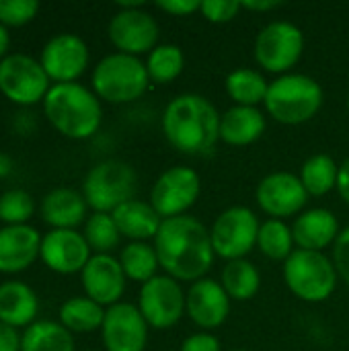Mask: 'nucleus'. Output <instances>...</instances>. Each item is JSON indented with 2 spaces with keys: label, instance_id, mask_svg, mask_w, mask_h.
Here are the masks:
<instances>
[{
  "label": "nucleus",
  "instance_id": "2",
  "mask_svg": "<svg viewBox=\"0 0 349 351\" xmlns=\"http://www.w3.org/2000/svg\"><path fill=\"white\" fill-rule=\"evenodd\" d=\"M163 132L179 152L208 154L220 140V113L202 95H179L163 113Z\"/></svg>",
  "mask_w": 349,
  "mask_h": 351
},
{
  "label": "nucleus",
  "instance_id": "9",
  "mask_svg": "<svg viewBox=\"0 0 349 351\" xmlns=\"http://www.w3.org/2000/svg\"><path fill=\"white\" fill-rule=\"evenodd\" d=\"M51 80L39 60L27 53H8L0 60V93L16 105H35L45 99Z\"/></svg>",
  "mask_w": 349,
  "mask_h": 351
},
{
  "label": "nucleus",
  "instance_id": "30",
  "mask_svg": "<svg viewBox=\"0 0 349 351\" xmlns=\"http://www.w3.org/2000/svg\"><path fill=\"white\" fill-rule=\"evenodd\" d=\"M339 167L329 154H315L311 156L300 171V181L309 195L321 197L327 195L331 189L337 187Z\"/></svg>",
  "mask_w": 349,
  "mask_h": 351
},
{
  "label": "nucleus",
  "instance_id": "8",
  "mask_svg": "<svg viewBox=\"0 0 349 351\" xmlns=\"http://www.w3.org/2000/svg\"><path fill=\"white\" fill-rule=\"evenodd\" d=\"M259 220L245 206H232L224 210L210 228L214 253L226 261L245 259L259 239Z\"/></svg>",
  "mask_w": 349,
  "mask_h": 351
},
{
  "label": "nucleus",
  "instance_id": "10",
  "mask_svg": "<svg viewBox=\"0 0 349 351\" xmlns=\"http://www.w3.org/2000/svg\"><path fill=\"white\" fill-rule=\"evenodd\" d=\"M304 49L302 31L288 21H274L265 25L255 39V60L257 64L274 74H284L292 70Z\"/></svg>",
  "mask_w": 349,
  "mask_h": 351
},
{
  "label": "nucleus",
  "instance_id": "46",
  "mask_svg": "<svg viewBox=\"0 0 349 351\" xmlns=\"http://www.w3.org/2000/svg\"><path fill=\"white\" fill-rule=\"evenodd\" d=\"M348 111H349V95H348Z\"/></svg>",
  "mask_w": 349,
  "mask_h": 351
},
{
  "label": "nucleus",
  "instance_id": "19",
  "mask_svg": "<svg viewBox=\"0 0 349 351\" xmlns=\"http://www.w3.org/2000/svg\"><path fill=\"white\" fill-rule=\"evenodd\" d=\"M185 313L197 327L216 329L228 319L230 298L224 292L222 284L204 278L200 282H193L189 292L185 294Z\"/></svg>",
  "mask_w": 349,
  "mask_h": 351
},
{
  "label": "nucleus",
  "instance_id": "24",
  "mask_svg": "<svg viewBox=\"0 0 349 351\" xmlns=\"http://www.w3.org/2000/svg\"><path fill=\"white\" fill-rule=\"evenodd\" d=\"M119 234L132 239V243H146L148 239H154L163 218L156 214V210L142 199H130L125 204H121L117 210L111 212Z\"/></svg>",
  "mask_w": 349,
  "mask_h": 351
},
{
  "label": "nucleus",
  "instance_id": "27",
  "mask_svg": "<svg viewBox=\"0 0 349 351\" xmlns=\"http://www.w3.org/2000/svg\"><path fill=\"white\" fill-rule=\"evenodd\" d=\"M220 284H222V288L230 300L245 302V300H251L259 292L261 276H259V269L251 261L234 259V261H228L224 265L222 276H220Z\"/></svg>",
  "mask_w": 349,
  "mask_h": 351
},
{
  "label": "nucleus",
  "instance_id": "5",
  "mask_svg": "<svg viewBox=\"0 0 349 351\" xmlns=\"http://www.w3.org/2000/svg\"><path fill=\"white\" fill-rule=\"evenodd\" d=\"M146 64L128 53H109L93 70V93L107 103H132L148 88Z\"/></svg>",
  "mask_w": 349,
  "mask_h": 351
},
{
  "label": "nucleus",
  "instance_id": "45",
  "mask_svg": "<svg viewBox=\"0 0 349 351\" xmlns=\"http://www.w3.org/2000/svg\"><path fill=\"white\" fill-rule=\"evenodd\" d=\"M12 173V158L4 152H0V179L8 177Z\"/></svg>",
  "mask_w": 349,
  "mask_h": 351
},
{
  "label": "nucleus",
  "instance_id": "35",
  "mask_svg": "<svg viewBox=\"0 0 349 351\" xmlns=\"http://www.w3.org/2000/svg\"><path fill=\"white\" fill-rule=\"evenodd\" d=\"M35 204L33 197L23 189H10L0 195V220L6 226H21L33 216Z\"/></svg>",
  "mask_w": 349,
  "mask_h": 351
},
{
  "label": "nucleus",
  "instance_id": "32",
  "mask_svg": "<svg viewBox=\"0 0 349 351\" xmlns=\"http://www.w3.org/2000/svg\"><path fill=\"white\" fill-rule=\"evenodd\" d=\"M185 66V58L179 45L175 43H163L156 45L146 60V70L152 82L156 84H169L173 82Z\"/></svg>",
  "mask_w": 349,
  "mask_h": 351
},
{
  "label": "nucleus",
  "instance_id": "23",
  "mask_svg": "<svg viewBox=\"0 0 349 351\" xmlns=\"http://www.w3.org/2000/svg\"><path fill=\"white\" fill-rule=\"evenodd\" d=\"M39 311V300L33 288L25 282L8 280L0 284V323L19 329L35 323Z\"/></svg>",
  "mask_w": 349,
  "mask_h": 351
},
{
  "label": "nucleus",
  "instance_id": "17",
  "mask_svg": "<svg viewBox=\"0 0 349 351\" xmlns=\"http://www.w3.org/2000/svg\"><path fill=\"white\" fill-rule=\"evenodd\" d=\"M41 261L56 274H76L82 271L88 263L91 247L78 230H64V228H51L41 239Z\"/></svg>",
  "mask_w": 349,
  "mask_h": 351
},
{
  "label": "nucleus",
  "instance_id": "43",
  "mask_svg": "<svg viewBox=\"0 0 349 351\" xmlns=\"http://www.w3.org/2000/svg\"><path fill=\"white\" fill-rule=\"evenodd\" d=\"M241 4L247 10H263V12L282 6V2H276V0H249V2H241Z\"/></svg>",
  "mask_w": 349,
  "mask_h": 351
},
{
  "label": "nucleus",
  "instance_id": "37",
  "mask_svg": "<svg viewBox=\"0 0 349 351\" xmlns=\"http://www.w3.org/2000/svg\"><path fill=\"white\" fill-rule=\"evenodd\" d=\"M243 4L239 0H204L200 10L210 23H228L232 21Z\"/></svg>",
  "mask_w": 349,
  "mask_h": 351
},
{
  "label": "nucleus",
  "instance_id": "31",
  "mask_svg": "<svg viewBox=\"0 0 349 351\" xmlns=\"http://www.w3.org/2000/svg\"><path fill=\"white\" fill-rule=\"evenodd\" d=\"M121 269L128 280L146 284L152 278H156V269L160 267L154 245L148 243H130L121 249L119 255Z\"/></svg>",
  "mask_w": 349,
  "mask_h": 351
},
{
  "label": "nucleus",
  "instance_id": "40",
  "mask_svg": "<svg viewBox=\"0 0 349 351\" xmlns=\"http://www.w3.org/2000/svg\"><path fill=\"white\" fill-rule=\"evenodd\" d=\"M160 10L175 14V16H187L195 10H200L202 2L200 0H167V2H158L156 4Z\"/></svg>",
  "mask_w": 349,
  "mask_h": 351
},
{
  "label": "nucleus",
  "instance_id": "21",
  "mask_svg": "<svg viewBox=\"0 0 349 351\" xmlns=\"http://www.w3.org/2000/svg\"><path fill=\"white\" fill-rule=\"evenodd\" d=\"M339 232V220L333 212L325 208H315L300 214L292 226L294 245L298 249L319 253H323V249H327L329 245H335Z\"/></svg>",
  "mask_w": 349,
  "mask_h": 351
},
{
  "label": "nucleus",
  "instance_id": "15",
  "mask_svg": "<svg viewBox=\"0 0 349 351\" xmlns=\"http://www.w3.org/2000/svg\"><path fill=\"white\" fill-rule=\"evenodd\" d=\"M39 62L53 84L76 82L88 66V47L74 33H58L43 45Z\"/></svg>",
  "mask_w": 349,
  "mask_h": 351
},
{
  "label": "nucleus",
  "instance_id": "34",
  "mask_svg": "<svg viewBox=\"0 0 349 351\" xmlns=\"http://www.w3.org/2000/svg\"><path fill=\"white\" fill-rule=\"evenodd\" d=\"M82 234L91 251H95V255H109V251H113L121 239L113 216L103 214V212H95L86 218Z\"/></svg>",
  "mask_w": 349,
  "mask_h": 351
},
{
  "label": "nucleus",
  "instance_id": "33",
  "mask_svg": "<svg viewBox=\"0 0 349 351\" xmlns=\"http://www.w3.org/2000/svg\"><path fill=\"white\" fill-rule=\"evenodd\" d=\"M259 251L274 261H286L294 253V237L292 228L284 224L282 220L269 218L267 222L261 224L259 228V239H257Z\"/></svg>",
  "mask_w": 349,
  "mask_h": 351
},
{
  "label": "nucleus",
  "instance_id": "39",
  "mask_svg": "<svg viewBox=\"0 0 349 351\" xmlns=\"http://www.w3.org/2000/svg\"><path fill=\"white\" fill-rule=\"evenodd\" d=\"M179 351H220V341L212 333H193L183 341Z\"/></svg>",
  "mask_w": 349,
  "mask_h": 351
},
{
  "label": "nucleus",
  "instance_id": "1",
  "mask_svg": "<svg viewBox=\"0 0 349 351\" xmlns=\"http://www.w3.org/2000/svg\"><path fill=\"white\" fill-rule=\"evenodd\" d=\"M154 251L160 267L177 282H200L214 263V247L210 230L193 216H177L163 220Z\"/></svg>",
  "mask_w": 349,
  "mask_h": 351
},
{
  "label": "nucleus",
  "instance_id": "48",
  "mask_svg": "<svg viewBox=\"0 0 349 351\" xmlns=\"http://www.w3.org/2000/svg\"><path fill=\"white\" fill-rule=\"evenodd\" d=\"M86 351H95V350H86Z\"/></svg>",
  "mask_w": 349,
  "mask_h": 351
},
{
  "label": "nucleus",
  "instance_id": "25",
  "mask_svg": "<svg viewBox=\"0 0 349 351\" xmlns=\"http://www.w3.org/2000/svg\"><path fill=\"white\" fill-rule=\"evenodd\" d=\"M265 132V117L257 107L234 105L220 115V140L230 146H249Z\"/></svg>",
  "mask_w": 349,
  "mask_h": 351
},
{
  "label": "nucleus",
  "instance_id": "36",
  "mask_svg": "<svg viewBox=\"0 0 349 351\" xmlns=\"http://www.w3.org/2000/svg\"><path fill=\"white\" fill-rule=\"evenodd\" d=\"M39 2L35 0H0V25L21 27L35 19Z\"/></svg>",
  "mask_w": 349,
  "mask_h": 351
},
{
  "label": "nucleus",
  "instance_id": "44",
  "mask_svg": "<svg viewBox=\"0 0 349 351\" xmlns=\"http://www.w3.org/2000/svg\"><path fill=\"white\" fill-rule=\"evenodd\" d=\"M8 45H10V33L8 27L0 25V60H4L8 56Z\"/></svg>",
  "mask_w": 349,
  "mask_h": 351
},
{
  "label": "nucleus",
  "instance_id": "4",
  "mask_svg": "<svg viewBox=\"0 0 349 351\" xmlns=\"http://www.w3.org/2000/svg\"><path fill=\"white\" fill-rule=\"evenodd\" d=\"M263 103L276 121L298 125L319 113L323 105V88L306 74H282L269 82Z\"/></svg>",
  "mask_w": 349,
  "mask_h": 351
},
{
  "label": "nucleus",
  "instance_id": "7",
  "mask_svg": "<svg viewBox=\"0 0 349 351\" xmlns=\"http://www.w3.org/2000/svg\"><path fill=\"white\" fill-rule=\"evenodd\" d=\"M138 187L136 171L117 158L103 160L95 165L84 181H82V195L95 212L111 214L121 204L134 199Z\"/></svg>",
  "mask_w": 349,
  "mask_h": 351
},
{
  "label": "nucleus",
  "instance_id": "16",
  "mask_svg": "<svg viewBox=\"0 0 349 351\" xmlns=\"http://www.w3.org/2000/svg\"><path fill=\"white\" fill-rule=\"evenodd\" d=\"M309 202V193L300 177L280 171L261 179L257 185V204L274 220L298 214Z\"/></svg>",
  "mask_w": 349,
  "mask_h": 351
},
{
  "label": "nucleus",
  "instance_id": "29",
  "mask_svg": "<svg viewBox=\"0 0 349 351\" xmlns=\"http://www.w3.org/2000/svg\"><path fill=\"white\" fill-rule=\"evenodd\" d=\"M269 82L251 68H239L226 76V93L228 97L243 107H255L257 103L265 101Z\"/></svg>",
  "mask_w": 349,
  "mask_h": 351
},
{
  "label": "nucleus",
  "instance_id": "38",
  "mask_svg": "<svg viewBox=\"0 0 349 351\" xmlns=\"http://www.w3.org/2000/svg\"><path fill=\"white\" fill-rule=\"evenodd\" d=\"M333 263L339 278L349 286V226L339 232L333 245Z\"/></svg>",
  "mask_w": 349,
  "mask_h": 351
},
{
  "label": "nucleus",
  "instance_id": "26",
  "mask_svg": "<svg viewBox=\"0 0 349 351\" xmlns=\"http://www.w3.org/2000/svg\"><path fill=\"white\" fill-rule=\"evenodd\" d=\"M21 351H74V337L62 323L35 321L21 335Z\"/></svg>",
  "mask_w": 349,
  "mask_h": 351
},
{
  "label": "nucleus",
  "instance_id": "18",
  "mask_svg": "<svg viewBox=\"0 0 349 351\" xmlns=\"http://www.w3.org/2000/svg\"><path fill=\"white\" fill-rule=\"evenodd\" d=\"M82 276L84 294L101 306H113L125 292V274L121 269L119 259L111 255H93Z\"/></svg>",
  "mask_w": 349,
  "mask_h": 351
},
{
  "label": "nucleus",
  "instance_id": "3",
  "mask_svg": "<svg viewBox=\"0 0 349 351\" xmlns=\"http://www.w3.org/2000/svg\"><path fill=\"white\" fill-rule=\"evenodd\" d=\"M43 113L47 121L66 138H91L103 119L99 97L80 82L51 84L43 99Z\"/></svg>",
  "mask_w": 349,
  "mask_h": 351
},
{
  "label": "nucleus",
  "instance_id": "22",
  "mask_svg": "<svg viewBox=\"0 0 349 351\" xmlns=\"http://www.w3.org/2000/svg\"><path fill=\"white\" fill-rule=\"evenodd\" d=\"M86 208L88 204L82 193L70 187H56L41 199V218L51 228L74 230L84 222Z\"/></svg>",
  "mask_w": 349,
  "mask_h": 351
},
{
  "label": "nucleus",
  "instance_id": "13",
  "mask_svg": "<svg viewBox=\"0 0 349 351\" xmlns=\"http://www.w3.org/2000/svg\"><path fill=\"white\" fill-rule=\"evenodd\" d=\"M138 308L152 329L175 327L185 313V294L177 280L169 276H156L142 284Z\"/></svg>",
  "mask_w": 349,
  "mask_h": 351
},
{
  "label": "nucleus",
  "instance_id": "41",
  "mask_svg": "<svg viewBox=\"0 0 349 351\" xmlns=\"http://www.w3.org/2000/svg\"><path fill=\"white\" fill-rule=\"evenodd\" d=\"M0 351H21V335L4 323H0Z\"/></svg>",
  "mask_w": 349,
  "mask_h": 351
},
{
  "label": "nucleus",
  "instance_id": "11",
  "mask_svg": "<svg viewBox=\"0 0 349 351\" xmlns=\"http://www.w3.org/2000/svg\"><path fill=\"white\" fill-rule=\"evenodd\" d=\"M109 39L119 53H150L158 41V23L140 2H119V10L109 21Z\"/></svg>",
  "mask_w": 349,
  "mask_h": 351
},
{
  "label": "nucleus",
  "instance_id": "28",
  "mask_svg": "<svg viewBox=\"0 0 349 351\" xmlns=\"http://www.w3.org/2000/svg\"><path fill=\"white\" fill-rule=\"evenodd\" d=\"M105 319V308L91 300L88 296L68 298L60 306V323L70 333H93L101 329Z\"/></svg>",
  "mask_w": 349,
  "mask_h": 351
},
{
  "label": "nucleus",
  "instance_id": "6",
  "mask_svg": "<svg viewBox=\"0 0 349 351\" xmlns=\"http://www.w3.org/2000/svg\"><path fill=\"white\" fill-rule=\"evenodd\" d=\"M335 263L319 251L294 249L284 261V280L294 296L304 302H325L337 286Z\"/></svg>",
  "mask_w": 349,
  "mask_h": 351
},
{
  "label": "nucleus",
  "instance_id": "20",
  "mask_svg": "<svg viewBox=\"0 0 349 351\" xmlns=\"http://www.w3.org/2000/svg\"><path fill=\"white\" fill-rule=\"evenodd\" d=\"M41 239L29 224L0 228V274H19L31 267L39 257Z\"/></svg>",
  "mask_w": 349,
  "mask_h": 351
},
{
  "label": "nucleus",
  "instance_id": "47",
  "mask_svg": "<svg viewBox=\"0 0 349 351\" xmlns=\"http://www.w3.org/2000/svg\"><path fill=\"white\" fill-rule=\"evenodd\" d=\"M232 351H247V350H232Z\"/></svg>",
  "mask_w": 349,
  "mask_h": 351
},
{
  "label": "nucleus",
  "instance_id": "14",
  "mask_svg": "<svg viewBox=\"0 0 349 351\" xmlns=\"http://www.w3.org/2000/svg\"><path fill=\"white\" fill-rule=\"evenodd\" d=\"M148 323L140 308L130 302H117L105 311L101 337L107 351H144L148 341Z\"/></svg>",
  "mask_w": 349,
  "mask_h": 351
},
{
  "label": "nucleus",
  "instance_id": "42",
  "mask_svg": "<svg viewBox=\"0 0 349 351\" xmlns=\"http://www.w3.org/2000/svg\"><path fill=\"white\" fill-rule=\"evenodd\" d=\"M337 191L341 199L349 206V158L339 165V177H337Z\"/></svg>",
  "mask_w": 349,
  "mask_h": 351
},
{
  "label": "nucleus",
  "instance_id": "12",
  "mask_svg": "<svg viewBox=\"0 0 349 351\" xmlns=\"http://www.w3.org/2000/svg\"><path fill=\"white\" fill-rule=\"evenodd\" d=\"M202 181L200 175L189 167H171L154 183L150 193V206L156 214L167 218L183 216L200 197Z\"/></svg>",
  "mask_w": 349,
  "mask_h": 351
}]
</instances>
